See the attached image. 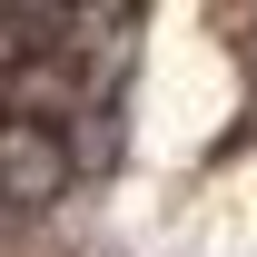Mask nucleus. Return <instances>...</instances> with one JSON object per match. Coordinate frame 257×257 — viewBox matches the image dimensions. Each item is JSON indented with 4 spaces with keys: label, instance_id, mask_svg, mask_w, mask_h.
Returning a JSON list of instances; mask_svg holds the SVG:
<instances>
[{
    "label": "nucleus",
    "instance_id": "nucleus-2",
    "mask_svg": "<svg viewBox=\"0 0 257 257\" xmlns=\"http://www.w3.org/2000/svg\"><path fill=\"white\" fill-rule=\"evenodd\" d=\"M40 40H60V20H20V10H0V79H10V69L30 60Z\"/></svg>",
    "mask_w": 257,
    "mask_h": 257
},
{
    "label": "nucleus",
    "instance_id": "nucleus-1",
    "mask_svg": "<svg viewBox=\"0 0 257 257\" xmlns=\"http://www.w3.org/2000/svg\"><path fill=\"white\" fill-rule=\"evenodd\" d=\"M69 139L60 119H40V109H0V218H30V208H50V198L69 188Z\"/></svg>",
    "mask_w": 257,
    "mask_h": 257
}]
</instances>
